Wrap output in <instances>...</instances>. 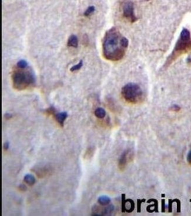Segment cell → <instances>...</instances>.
<instances>
[{"label":"cell","mask_w":191,"mask_h":216,"mask_svg":"<svg viewBox=\"0 0 191 216\" xmlns=\"http://www.w3.org/2000/svg\"><path fill=\"white\" fill-rule=\"evenodd\" d=\"M128 45V39L113 27L106 32L103 39L104 57L110 61H119L124 57Z\"/></svg>","instance_id":"1"},{"label":"cell","mask_w":191,"mask_h":216,"mask_svg":"<svg viewBox=\"0 0 191 216\" xmlns=\"http://www.w3.org/2000/svg\"><path fill=\"white\" fill-rule=\"evenodd\" d=\"M11 79L13 87L18 91L29 89L34 86L36 82L35 74L29 66L21 68L16 66L12 71Z\"/></svg>","instance_id":"2"},{"label":"cell","mask_w":191,"mask_h":216,"mask_svg":"<svg viewBox=\"0 0 191 216\" xmlns=\"http://www.w3.org/2000/svg\"><path fill=\"white\" fill-rule=\"evenodd\" d=\"M121 94L125 100L128 103L136 104L141 101L143 97V91L136 84L130 83L124 86Z\"/></svg>","instance_id":"3"},{"label":"cell","mask_w":191,"mask_h":216,"mask_svg":"<svg viewBox=\"0 0 191 216\" xmlns=\"http://www.w3.org/2000/svg\"><path fill=\"white\" fill-rule=\"evenodd\" d=\"M122 9L123 16L125 19L133 23L137 20V17L134 13V5L132 2L130 1H126L122 3Z\"/></svg>","instance_id":"4"},{"label":"cell","mask_w":191,"mask_h":216,"mask_svg":"<svg viewBox=\"0 0 191 216\" xmlns=\"http://www.w3.org/2000/svg\"><path fill=\"white\" fill-rule=\"evenodd\" d=\"M92 214L93 216H105L110 215L114 210V206L112 204H110L108 206L101 207L95 205L92 207Z\"/></svg>","instance_id":"5"},{"label":"cell","mask_w":191,"mask_h":216,"mask_svg":"<svg viewBox=\"0 0 191 216\" xmlns=\"http://www.w3.org/2000/svg\"><path fill=\"white\" fill-rule=\"evenodd\" d=\"M130 153V150H127L124 151L121 156H120V158L119 159L118 161V167L120 170L123 171L125 168L126 166L128 163V157L129 154Z\"/></svg>","instance_id":"6"},{"label":"cell","mask_w":191,"mask_h":216,"mask_svg":"<svg viewBox=\"0 0 191 216\" xmlns=\"http://www.w3.org/2000/svg\"><path fill=\"white\" fill-rule=\"evenodd\" d=\"M54 118L57 121L58 123L63 127L64 126V122L68 117V113L66 111H63L59 113H55L54 116Z\"/></svg>","instance_id":"7"},{"label":"cell","mask_w":191,"mask_h":216,"mask_svg":"<svg viewBox=\"0 0 191 216\" xmlns=\"http://www.w3.org/2000/svg\"><path fill=\"white\" fill-rule=\"evenodd\" d=\"M67 45L68 47L77 48L78 46V39L75 35H71L68 40Z\"/></svg>","instance_id":"8"},{"label":"cell","mask_w":191,"mask_h":216,"mask_svg":"<svg viewBox=\"0 0 191 216\" xmlns=\"http://www.w3.org/2000/svg\"><path fill=\"white\" fill-rule=\"evenodd\" d=\"M111 201V198L107 196H101L98 199V202L101 206H106Z\"/></svg>","instance_id":"9"},{"label":"cell","mask_w":191,"mask_h":216,"mask_svg":"<svg viewBox=\"0 0 191 216\" xmlns=\"http://www.w3.org/2000/svg\"><path fill=\"white\" fill-rule=\"evenodd\" d=\"M24 181L29 186H33L36 182V179L34 176L31 174H27L24 176Z\"/></svg>","instance_id":"10"},{"label":"cell","mask_w":191,"mask_h":216,"mask_svg":"<svg viewBox=\"0 0 191 216\" xmlns=\"http://www.w3.org/2000/svg\"><path fill=\"white\" fill-rule=\"evenodd\" d=\"M94 114L97 118L100 119L104 118L106 116V111L105 110L101 107L96 108L94 112Z\"/></svg>","instance_id":"11"},{"label":"cell","mask_w":191,"mask_h":216,"mask_svg":"<svg viewBox=\"0 0 191 216\" xmlns=\"http://www.w3.org/2000/svg\"><path fill=\"white\" fill-rule=\"evenodd\" d=\"M180 39L185 41H189L190 39V32L188 30L183 29L181 31Z\"/></svg>","instance_id":"12"},{"label":"cell","mask_w":191,"mask_h":216,"mask_svg":"<svg viewBox=\"0 0 191 216\" xmlns=\"http://www.w3.org/2000/svg\"><path fill=\"white\" fill-rule=\"evenodd\" d=\"M49 171V169H47L45 167L42 168H38V170H37V174H38V177H42L43 176H46L48 174Z\"/></svg>","instance_id":"13"},{"label":"cell","mask_w":191,"mask_h":216,"mask_svg":"<svg viewBox=\"0 0 191 216\" xmlns=\"http://www.w3.org/2000/svg\"><path fill=\"white\" fill-rule=\"evenodd\" d=\"M83 66V61L82 60H81L77 64L72 66L71 69H70V71L71 72H74L75 71H78L79 69L82 68V67Z\"/></svg>","instance_id":"14"},{"label":"cell","mask_w":191,"mask_h":216,"mask_svg":"<svg viewBox=\"0 0 191 216\" xmlns=\"http://www.w3.org/2000/svg\"><path fill=\"white\" fill-rule=\"evenodd\" d=\"M45 113L48 115H52L54 116L55 113H57V111L55 108L53 106H51L49 108L45 110Z\"/></svg>","instance_id":"15"},{"label":"cell","mask_w":191,"mask_h":216,"mask_svg":"<svg viewBox=\"0 0 191 216\" xmlns=\"http://www.w3.org/2000/svg\"><path fill=\"white\" fill-rule=\"evenodd\" d=\"M95 11V7L94 6H89L84 12V15L85 17H88L91 14H92Z\"/></svg>","instance_id":"16"},{"label":"cell","mask_w":191,"mask_h":216,"mask_svg":"<svg viewBox=\"0 0 191 216\" xmlns=\"http://www.w3.org/2000/svg\"><path fill=\"white\" fill-rule=\"evenodd\" d=\"M17 66L21 67V68H24V67H27L28 66L27 62L25 60L21 59L17 62Z\"/></svg>","instance_id":"17"},{"label":"cell","mask_w":191,"mask_h":216,"mask_svg":"<svg viewBox=\"0 0 191 216\" xmlns=\"http://www.w3.org/2000/svg\"><path fill=\"white\" fill-rule=\"evenodd\" d=\"M122 212L124 213L126 211V203H127L126 200H125V194H122Z\"/></svg>","instance_id":"18"},{"label":"cell","mask_w":191,"mask_h":216,"mask_svg":"<svg viewBox=\"0 0 191 216\" xmlns=\"http://www.w3.org/2000/svg\"><path fill=\"white\" fill-rule=\"evenodd\" d=\"M128 201L129 202V203L131 204V207H130L129 209H128L126 211V212L129 213H131V212H132L134 211V208H135V203H134V201L132 200H131V199H128Z\"/></svg>","instance_id":"19"},{"label":"cell","mask_w":191,"mask_h":216,"mask_svg":"<svg viewBox=\"0 0 191 216\" xmlns=\"http://www.w3.org/2000/svg\"><path fill=\"white\" fill-rule=\"evenodd\" d=\"M145 201V199H142V200H139L138 199L137 200V212L138 213H139L141 212V204L142 203H143Z\"/></svg>","instance_id":"20"},{"label":"cell","mask_w":191,"mask_h":216,"mask_svg":"<svg viewBox=\"0 0 191 216\" xmlns=\"http://www.w3.org/2000/svg\"><path fill=\"white\" fill-rule=\"evenodd\" d=\"M9 147H10V143H9V142H5V143L4 144L3 148H4V149L5 151L8 150V149L9 148Z\"/></svg>","instance_id":"21"},{"label":"cell","mask_w":191,"mask_h":216,"mask_svg":"<svg viewBox=\"0 0 191 216\" xmlns=\"http://www.w3.org/2000/svg\"><path fill=\"white\" fill-rule=\"evenodd\" d=\"M173 201V200L172 201L171 200H169V207H168V210L169 212L171 213L172 212V202Z\"/></svg>","instance_id":"22"},{"label":"cell","mask_w":191,"mask_h":216,"mask_svg":"<svg viewBox=\"0 0 191 216\" xmlns=\"http://www.w3.org/2000/svg\"><path fill=\"white\" fill-rule=\"evenodd\" d=\"M19 189L21 191H26L27 188L24 184H20V186H19Z\"/></svg>","instance_id":"23"},{"label":"cell","mask_w":191,"mask_h":216,"mask_svg":"<svg viewBox=\"0 0 191 216\" xmlns=\"http://www.w3.org/2000/svg\"><path fill=\"white\" fill-rule=\"evenodd\" d=\"M171 109H172V110H173V111H179V110H180V107H179L178 106H177V105H173L172 107H171Z\"/></svg>","instance_id":"24"},{"label":"cell","mask_w":191,"mask_h":216,"mask_svg":"<svg viewBox=\"0 0 191 216\" xmlns=\"http://www.w3.org/2000/svg\"><path fill=\"white\" fill-rule=\"evenodd\" d=\"M187 161L188 162L191 164V150L189 151V152L188 153V156H187Z\"/></svg>","instance_id":"25"},{"label":"cell","mask_w":191,"mask_h":216,"mask_svg":"<svg viewBox=\"0 0 191 216\" xmlns=\"http://www.w3.org/2000/svg\"><path fill=\"white\" fill-rule=\"evenodd\" d=\"M165 200H162V212H165Z\"/></svg>","instance_id":"26"},{"label":"cell","mask_w":191,"mask_h":216,"mask_svg":"<svg viewBox=\"0 0 191 216\" xmlns=\"http://www.w3.org/2000/svg\"><path fill=\"white\" fill-rule=\"evenodd\" d=\"M4 117H5V118H6V119H10V118L12 117V116L11 114H10V113H6V114H5Z\"/></svg>","instance_id":"27"},{"label":"cell","mask_w":191,"mask_h":216,"mask_svg":"<svg viewBox=\"0 0 191 216\" xmlns=\"http://www.w3.org/2000/svg\"><path fill=\"white\" fill-rule=\"evenodd\" d=\"M144 1H149V0H144Z\"/></svg>","instance_id":"28"}]
</instances>
